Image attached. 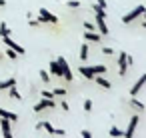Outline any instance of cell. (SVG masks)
Masks as SVG:
<instances>
[{
    "label": "cell",
    "mask_w": 146,
    "mask_h": 138,
    "mask_svg": "<svg viewBox=\"0 0 146 138\" xmlns=\"http://www.w3.org/2000/svg\"><path fill=\"white\" fill-rule=\"evenodd\" d=\"M144 10H146V8H144L142 4H138L134 10H130L128 14H124V16H122V24H132L136 18H140V16L144 14Z\"/></svg>",
    "instance_id": "6da1fadb"
},
{
    "label": "cell",
    "mask_w": 146,
    "mask_h": 138,
    "mask_svg": "<svg viewBox=\"0 0 146 138\" xmlns=\"http://www.w3.org/2000/svg\"><path fill=\"white\" fill-rule=\"evenodd\" d=\"M56 62H58V64H60V68H62V78H64L66 82H74V76H72V70H70V66H68L66 58L58 56V58H56Z\"/></svg>",
    "instance_id": "7a4b0ae2"
},
{
    "label": "cell",
    "mask_w": 146,
    "mask_h": 138,
    "mask_svg": "<svg viewBox=\"0 0 146 138\" xmlns=\"http://www.w3.org/2000/svg\"><path fill=\"white\" fill-rule=\"evenodd\" d=\"M46 108H56L54 98H42V100H38V102L34 104V112H36V114L42 112V110H46Z\"/></svg>",
    "instance_id": "3957f363"
},
{
    "label": "cell",
    "mask_w": 146,
    "mask_h": 138,
    "mask_svg": "<svg viewBox=\"0 0 146 138\" xmlns=\"http://www.w3.org/2000/svg\"><path fill=\"white\" fill-rule=\"evenodd\" d=\"M138 122H140V114H132V118L128 122V128L124 130V138H134V130H136Z\"/></svg>",
    "instance_id": "277c9868"
},
{
    "label": "cell",
    "mask_w": 146,
    "mask_h": 138,
    "mask_svg": "<svg viewBox=\"0 0 146 138\" xmlns=\"http://www.w3.org/2000/svg\"><path fill=\"white\" fill-rule=\"evenodd\" d=\"M38 14H40V18H38V20H40V24H42V22H48V24H56V22H58V18H56L52 12H48L46 8H40V10H38Z\"/></svg>",
    "instance_id": "5b68a950"
},
{
    "label": "cell",
    "mask_w": 146,
    "mask_h": 138,
    "mask_svg": "<svg viewBox=\"0 0 146 138\" xmlns=\"http://www.w3.org/2000/svg\"><path fill=\"white\" fill-rule=\"evenodd\" d=\"M2 40H4V44H6V48H12V50H14V52H16L18 56H24V54H26V50H24V48H22L20 44H16V42H14V40H12L10 36H4Z\"/></svg>",
    "instance_id": "8992f818"
},
{
    "label": "cell",
    "mask_w": 146,
    "mask_h": 138,
    "mask_svg": "<svg viewBox=\"0 0 146 138\" xmlns=\"http://www.w3.org/2000/svg\"><path fill=\"white\" fill-rule=\"evenodd\" d=\"M126 52L122 50L118 54V76H126V70H128V62H126Z\"/></svg>",
    "instance_id": "52a82bcc"
},
{
    "label": "cell",
    "mask_w": 146,
    "mask_h": 138,
    "mask_svg": "<svg viewBox=\"0 0 146 138\" xmlns=\"http://www.w3.org/2000/svg\"><path fill=\"white\" fill-rule=\"evenodd\" d=\"M144 84H146V74H142V76H140V78L134 82V86L130 88V96H136V94H138V92L144 88Z\"/></svg>",
    "instance_id": "ba28073f"
},
{
    "label": "cell",
    "mask_w": 146,
    "mask_h": 138,
    "mask_svg": "<svg viewBox=\"0 0 146 138\" xmlns=\"http://www.w3.org/2000/svg\"><path fill=\"white\" fill-rule=\"evenodd\" d=\"M0 128H2V136L4 138H14L12 136V128H10V120L0 118Z\"/></svg>",
    "instance_id": "9c48e42d"
},
{
    "label": "cell",
    "mask_w": 146,
    "mask_h": 138,
    "mask_svg": "<svg viewBox=\"0 0 146 138\" xmlns=\"http://www.w3.org/2000/svg\"><path fill=\"white\" fill-rule=\"evenodd\" d=\"M102 40V34H96L94 30H88L84 34V42H100Z\"/></svg>",
    "instance_id": "30bf717a"
},
{
    "label": "cell",
    "mask_w": 146,
    "mask_h": 138,
    "mask_svg": "<svg viewBox=\"0 0 146 138\" xmlns=\"http://www.w3.org/2000/svg\"><path fill=\"white\" fill-rule=\"evenodd\" d=\"M94 82H96L98 86L106 88V90H110V88H112V82H108V80H106V78H104L102 74H96V76H94Z\"/></svg>",
    "instance_id": "8fae6325"
},
{
    "label": "cell",
    "mask_w": 146,
    "mask_h": 138,
    "mask_svg": "<svg viewBox=\"0 0 146 138\" xmlns=\"http://www.w3.org/2000/svg\"><path fill=\"white\" fill-rule=\"evenodd\" d=\"M50 74H54V76H58V78H62V68H60V64L56 62V60H50Z\"/></svg>",
    "instance_id": "7c38bea8"
},
{
    "label": "cell",
    "mask_w": 146,
    "mask_h": 138,
    "mask_svg": "<svg viewBox=\"0 0 146 138\" xmlns=\"http://www.w3.org/2000/svg\"><path fill=\"white\" fill-rule=\"evenodd\" d=\"M80 74L86 78V80H94V72H92V66H78Z\"/></svg>",
    "instance_id": "4fadbf2b"
},
{
    "label": "cell",
    "mask_w": 146,
    "mask_h": 138,
    "mask_svg": "<svg viewBox=\"0 0 146 138\" xmlns=\"http://www.w3.org/2000/svg\"><path fill=\"white\" fill-rule=\"evenodd\" d=\"M0 118H6V120H10V122H16V120H18V114H14V112H10V110H4V108H0Z\"/></svg>",
    "instance_id": "5bb4252c"
},
{
    "label": "cell",
    "mask_w": 146,
    "mask_h": 138,
    "mask_svg": "<svg viewBox=\"0 0 146 138\" xmlns=\"http://www.w3.org/2000/svg\"><path fill=\"white\" fill-rule=\"evenodd\" d=\"M128 104H130V106H132V108H136V110H138V112H144V110H146V106H144V104H142V102H140V100H136V98H134V96H132V98H130V100H128Z\"/></svg>",
    "instance_id": "9a60e30c"
},
{
    "label": "cell",
    "mask_w": 146,
    "mask_h": 138,
    "mask_svg": "<svg viewBox=\"0 0 146 138\" xmlns=\"http://www.w3.org/2000/svg\"><path fill=\"white\" fill-rule=\"evenodd\" d=\"M12 86H16V78H8V80H2V82H0V90H8V88H12Z\"/></svg>",
    "instance_id": "2e32d148"
},
{
    "label": "cell",
    "mask_w": 146,
    "mask_h": 138,
    "mask_svg": "<svg viewBox=\"0 0 146 138\" xmlns=\"http://www.w3.org/2000/svg\"><path fill=\"white\" fill-rule=\"evenodd\" d=\"M88 50H90V48H88V42H82V46H80V60H82V62L88 58V54H90Z\"/></svg>",
    "instance_id": "e0dca14e"
},
{
    "label": "cell",
    "mask_w": 146,
    "mask_h": 138,
    "mask_svg": "<svg viewBox=\"0 0 146 138\" xmlns=\"http://www.w3.org/2000/svg\"><path fill=\"white\" fill-rule=\"evenodd\" d=\"M8 96L12 98V100H20L22 96H20V92L16 90V86H12V88H8Z\"/></svg>",
    "instance_id": "ac0fdd59"
},
{
    "label": "cell",
    "mask_w": 146,
    "mask_h": 138,
    "mask_svg": "<svg viewBox=\"0 0 146 138\" xmlns=\"http://www.w3.org/2000/svg\"><path fill=\"white\" fill-rule=\"evenodd\" d=\"M110 136L112 138H120V136H124V130H120L118 126H112L110 128Z\"/></svg>",
    "instance_id": "d6986e66"
},
{
    "label": "cell",
    "mask_w": 146,
    "mask_h": 138,
    "mask_svg": "<svg viewBox=\"0 0 146 138\" xmlns=\"http://www.w3.org/2000/svg\"><path fill=\"white\" fill-rule=\"evenodd\" d=\"M10 34V28L6 26V22H0V38H4Z\"/></svg>",
    "instance_id": "ffe728a7"
},
{
    "label": "cell",
    "mask_w": 146,
    "mask_h": 138,
    "mask_svg": "<svg viewBox=\"0 0 146 138\" xmlns=\"http://www.w3.org/2000/svg\"><path fill=\"white\" fill-rule=\"evenodd\" d=\"M92 72H94V76H96V74H104V72H106V66H104V64H94V66H92Z\"/></svg>",
    "instance_id": "44dd1931"
},
{
    "label": "cell",
    "mask_w": 146,
    "mask_h": 138,
    "mask_svg": "<svg viewBox=\"0 0 146 138\" xmlns=\"http://www.w3.org/2000/svg\"><path fill=\"white\" fill-rule=\"evenodd\" d=\"M40 128H44L48 134H52V136H54V126H52L50 122H40Z\"/></svg>",
    "instance_id": "7402d4cb"
},
{
    "label": "cell",
    "mask_w": 146,
    "mask_h": 138,
    "mask_svg": "<svg viewBox=\"0 0 146 138\" xmlns=\"http://www.w3.org/2000/svg\"><path fill=\"white\" fill-rule=\"evenodd\" d=\"M38 76H40V80H42V82H46V84L50 82V74H48L46 70H38Z\"/></svg>",
    "instance_id": "603a6c76"
},
{
    "label": "cell",
    "mask_w": 146,
    "mask_h": 138,
    "mask_svg": "<svg viewBox=\"0 0 146 138\" xmlns=\"http://www.w3.org/2000/svg\"><path fill=\"white\" fill-rule=\"evenodd\" d=\"M52 94H54V96H66V88H54Z\"/></svg>",
    "instance_id": "cb8c5ba5"
},
{
    "label": "cell",
    "mask_w": 146,
    "mask_h": 138,
    "mask_svg": "<svg viewBox=\"0 0 146 138\" xmlns=\"http://www.w3.org/2000/svg\"><path fill=\"white\" fill-rule=\"evenodd\" d=\"M66 6H68V8H80V2H78V0H68Z\"/></svg>",
    "instance_id": "d4e9b609"
},
{
    "label": "cell",
    "mask_w": 146,
    "mask_h": 138,
    "mask_svg": "<svg viewBox=\"0 0 146 138\" xmlns=\"http://www.w3.org/2000/svg\"><path fill=\"white\" fill-rule=\"evenodd\" d=\"M6 56H8L10 60H16V56H18V54H16V52H14L12 48H8V50H6Z\"/></svg>",
    "instance_id": "484cf974"
},
{
    "label": "cell",
    "mask_w": 146,
    "mask_h": 138,
    "mask_svg": "<svg viewBox=\"0 0 146 138\" xmlns=\"http://www.w3.org/2000/svg\"><path fill=\"white\" fill-rule=\"evenodd\" d=\"M84 110H86V112H90V110H92V100H90V98H86V100H84Z\"/></svg>",
    "instance_id": "4316f807"
},
{
    "label": "cell",
    "mask_w": 146,
    "mask_h": 138,
    "mask_svg": "<svg viewBox=\"0 0 146 138\" xmlns=\"http://www.w3.org/2000/svg\"><path fill=\"white\" fill-rule=\"evenodd\" d=\"M40 96H42V98H54V94H52L50 90H42V92H40Z\"/></svg>",
    "instance_id": "83f0119b"
},
{
    "label": "cell",
    "mask_w": 146,
    "mask_h": 138,
    "mask_svg": "<svg viewBox=\"0 0 146 138\" xmlns=\"http://www.w3.org/2000/svg\"><path fill=\"white\" fill-rule=\"evenodd\" d=\"M80 136H82V138H94V136L90 134V130H80Z\"/></svg>",
    "instance_id": "f1b7e54d"
},
{
    "label": "cell",
    "mask_w": 146,
    "mask_h": 138,
    "mask_svg": "<svg viewBox=\"0 0 146 138\" xmlns=\"http://www.w3.org/2000/svg\"><path fill=\"white\" fill-rule=\"evenodd\" d=\"M28 24H30L32 28H36V26H40V20H32V18H30V20H28Z\"/></svg>",
    "instance_id": "f546056e"
},
{
    "label": "cell",
    "mask_w": 146,
    "mask_h": 138,
    "mask_svg": "<svg viewBox=\"0 0 146 138\" xmlns=\"http://www.w3.org/2000/svg\"><path fill=\"white\" fill-rule=\"evenodd\" d=\"M60 108H62L64 112H68V110H70V106H68V102H66V100H64V102H60Z\"/></svg>",
    "instance_id": "4dcf8cb0"
},
{
    "label": "cell",
    "mask_w": 146,
    "mask_h": 138,
    "mask_svg": "<svg viewBox=\"0 0 146 138\" xmlns=\"http://www.w3.org/2000/svg\"><path fill=\"white\" fill-rule=\"evenodd\" d=\"M54 134H56V136H64L66 130H62V128H54Z\"/></svg>",
    "instance_id": "1f68e13d"
},
{
    "label": "cell",
    "mask_w": 146,
    "mask_h": 138,
    "mask_svg": "<svg viewBox=\"0 0 146 138\" xmlns=\"http://www.w3.org/2000/svg\"><path fill=\"white\" fill-rule=\"evenodd\" d=\"M102 52H104V54H106V56H110V54H112V52H114V50H112V48H108V46H106V48H102Z\"/></svg>",
    "instance_id": "d6a6232c"
},
{
    "label": "cell",
    "mask_w": 146,
    "mask_h": 138,
    "mask_svg": "<svg viewBox=\"0 0 146 138\" xmlns=\"http://www.w3.org/2000/svg\"><path fill=\"white\" fill-rule=\"evenodd\" d=\"M96 4H98V6H102V8L106 10V0H96Z\"/></svg>",
    "instance_id": "836d02e7"
},
{
    "label": "cell",
    "mask_w": 146,
    "mask_h": 138,
    "mask_svg": "<svg viewBox=\"0 0 146 138\" xmlns=\"http://www.w3.org/2000/svg\"><path fill=\"white\" fill-rule=\"evenodd\" d=\"M84 28H86V30H94V24H90V22H84Z\"/></svg>",
    "instance_id": "e575fe53"
},
{
    "label": "cell",
    "mask_w": 146,
    "mask_h": 138,
    "mask_svg": "<svg viewBox=\"0 0 146 138\" xmlns=\"http://www.w3.org/2000/svg\"><path fill=\"white\" fill-rule=\"evenodd\" d=\"M2 6H6V0H0V8H2Z\"/></svg>",
    "instance_id": "d590c367"
},
{
    "label": "cell",
    "mask_w": 146,
    "mask_h": 138,
    "mask_svg": "<svg viewBox=\"0 0 146 138\" xmlns=\"http://www.w3.org/2000/svg\"><path fill=\"white\" fill-rule=\"evenodd\" d=\"M142 18H146V10H144V14H142Z\"/></svg>",
    "instance_id": "8d00e7d4"
},
{
    "label": "cell",
    "mask_w": 146,
    "mask_h": 138,
    "mask_svg": "<svg viewBox=\"0 0 146 138\" xmlns=\"http://www.w3.org/2000/svg\"><path fill=\"white\" fill-rule=\"evenodd\" d=\"M142 26H144V28H146V20H144V22H142Z\"/></svg>",
    "instance_id": "74e56055"
},
{
    "label": "cell",
    "mask_w": 146,
    "mask_h": 138,
    "mask_svg": "<svg viewBox=\"0 0 146 138\" xmlns=\"http://www.w3.org/2000/svg\"><path fill=\"white\" fill-rule=\"evenodd\" d=\"M0 60H2V52H0Z\"/></svg>",
    "instance_id": "f35d334b"
}]
</instances>
